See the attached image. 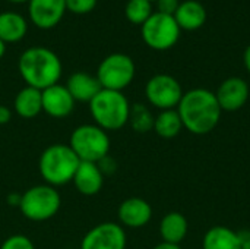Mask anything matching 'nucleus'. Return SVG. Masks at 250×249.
Here are the masks:
<instances>
[{
  "label": "nucleus",
  "mask_w": 250,
  "mask_h": 249,
  "mask_svg": "<svg viewBox=\"0 0 250 249\" xmlns=\"http://www.w3.org/2000/svg\"><path fill=\"white\" fill-rule=\"evenodd\" d=\"M177 112L183 128L193 135L212 132L220 123L223 113L215 92L205 88H193L185 92L177 106Z\"/></svg>",
  "instance_id": "f257e3e1"
},
{
  "label": "nucleus",
  "mask_w": 250,
  "mask_h": 249,
  "mask_svg": "<svg viewBox=\"0 0 250 249\" xmlns=\"http://www.w3.org/2000/svg\"><path fill=\"white\" fill-rule=\"evenodd\" d=\"M18 70L28 87L37 90H45L59 79L63 72L59 56L47 47H29L18 60Z\"/></svg>",
  "instance_id": "f03ea898"
},
{
  "label": "nucleus",
  "mask_w": 250,
  "mask_h": 249,
  "mask_svg": "<svg viewBox=\"0 0 250 249\" xmlns=\"http://www.w3.org/2000/svg\"><path fill=\"white\" fill-rule=\"evenodd\" d=\"M79 163L69 144H53L41 153L38 170L47 185L57 188L73 181Z\"/></svg>",
  "instance_id": "7ed1b4c3"
},
{
  "label": "nucleus",
  "mask_w": 250,
  "mask_h": 249,
  "mask_svg": "<svg viewBox=\"0 0 250 249\" xmlns=\"http://www.w3.org/2000/svg\"><path fill=\"white\" fill-rule=\"evenodd\" d=\"M88 106L95 125L105 132L120 131L129 122L130 103L122 91L101 90Z\"/></svg>",
  "instance_id": "20e7f679"
},
{
  "label": "nucleus",
  "mask_w": 250,
  "mask_h": 249,
  "mask_svg": "<svg viewBox=\"0 0 250 249\" xmlns=\"http://www.w3.org/2000/svg\"><path fill=\"white\" fill-rule=\"evenodd\" d=\"M62 205V197L54 186L35 185L21 195L19 210L31 222H45L54 217Z\"/></svg>",
  "instance_id": "39448f33"
},
{
  "label": "nucleus",
  "mask_w": 250,
  "mask_h": 249,
  "mask_svg": "<svg viewBox=\"0 0 250 249\" xmlns=\"http://www.w3.org/2000/svg\"><path fill=\"white\" fill-rule=\"evenodd\" d=\"M69 147L81 161L98 163L110 153V136L95 123H85L73 129Z\"/></svg>",
  "instance_id": "423d86ee"
},
{
  "label": "nucleus",
  "mask_w": 250,
  "mask_h": 249,
  "mask_svg": "<svg viewBox=\"0 0 250 249\" xmlns=\"http://www.w3.org/2000/svg\"><path fill=\"white\" fill-rule=\"evenodd\" d=\"M136 66L130 56L125 53H111L101 60L97 69V79L103 90L122 91L135 79Z\"/></svg>",
  "instance_id": "0eeeda50"
},
{
  "label": "nucleus",
  "mask_w": 250,
  "mask_h": 249,
  "mask_svg": "<svg viewBox=\"0 0 250 249\" xmlns=\"http://www.w3.org/2000/svg\"><path fill=\"white\" fill-rule=\"evenodd\" d=\"M180 26L174 16L154 12L141 26L144 43L152 50L164 51L176 45L180 37Z\"/></svg>",
  "instance_id": "6e6552de"
},
{
  "label": "nucleus",
  "mask_w": 250,
  "mask_h": 249,
  "mask_svg": "<svg viewBox=\"0 0 250 249\" xmlns=\"http://www.w3.org/2000/svg\"><path fill=\"white\" fill-rule=\"evenodd\" d=\"M182 84L168 73H157L145 85V97L151 106L161 110L177 109L183 97Z\"/></svg>",
  "instance_id": "1a4fd4ad"
},
{
  "label": "nucleus",
  "mask_w": 250,
  "mask_h": 249,
  "mask_svg": "<svg viewBox=\"0 0 250 249\" xmlns=\"http://www.w3.org/2000/svg\"><path fill=\"white\" fill-rule=\"evenodd\" d=\"M126 244L125 227L114 222H104L86 232L81 249H126Z\"/></svg>",
  "instance_id": "9d476101"
},
{
  "label": "nucleus",
  "mask_w": 250,
  "mask_h": 249,
  "mask_svg": "<svg viewBox=\"0 0 250 249\" xmlns=\"http://www.w3.org/2000/svg\"><path fill=\"white\" fill-rule=\"evenodd\" d=\"M66 0H29V21L40 29L54 28L66 12Z\"/></svg>",
  "instance_id": "9b49d317"
},
{
  "label": "nucleus",
  "mask_w": 250,
  "mask_h": 249,
  "mask_svg": "<svg viewBox=\"0 0 250 249\" xmlns=\"http://www.w3.org/2000/svg\"><path fill=\"white\" fill-rule=\"evenodd\" d=\"M249 85L239 76L227 78L218 87L215 97L223 112H237L249 100Z\"/></svg>",
  "instance_id": "f8f14e48"
},
{
  "label": "nucleus",
  "mask_w": 250,
  "mask_h": 249,
  "mask_svg": "<svg viewBox=\"0 0 250 249\" xmlns=\"http://www.w3.org/2000/svg\"><path fill=\"white\" fill-rule=\"evenodd\" d=\"M42 112L53 119H64L75 109V100L66 85L54 84L41 91Z\"/></svg>",
  "instance_id": "ddd939ff"
},
{
  "label": "nucleus",
  "mask_w": 250,
  "mask_h": 249,
  "mask_svg": "<svg viewBox=\"0 0 250 249\" xmlns=\"http://www.w3.org/2000/svg\"><path fill=\"white\" fill-rule=\"evenodd\" d=\"M117 216H119L120 226L129 229H141L151 222L152 207L144 198L130 197L119 205Z\"/></svg>",
  "instance_id": "4468645a"
},
{
  "label": "nucleus",
  "mask_w": 250,
  "mask_h": 249,
  "mask_svg": "<svg viewBox=\"0 0 250 249\" xmlns=\"http://www.w3.org/2000/svg\"><path fill=\"white\" fill-rule=\"evenodd\" d=\"M104 178L105 176L103 175L97 163L81 161L72 182L79 194L85 197H92L103 189Z\"/></svg>",
  "instance_id": "2eb2a0df"
},
{
  "label": "nucleus",
  "mask_w": 250,
  "mask_h": 249,
  "mask_svg": "<svg viewBox=\"0 0 250 249\" xmlns=\"http://www.w3.org/2000/svg\"><path fill=\"white\" fill-rule=\"evenodd\" d=\"M66 88L75 101L88 103L103 90L97 76L88 72H75L69 76Z\"/></svg>",
  "instance_id": "dca6fc26"
},
{
  "label": "nucleus",
  "mask_w": 250,
  "mask_h": 249,
  "mask_svg": "<svg viewBox=\"0 0 250 249\" xmlns=\"http://www.w3.org/2000/svg\"><path fill=\"white\" fill-rule=\"evenodd\" d=\"M174 19L180 29L196 31L207 22V9L198 0H186L179 4Z\"/></svg>",
  "instance_id": "f3484780"
},
{
  "label": "nucleus",
  "mask_w": 250,
  "mask_h": 249,
  "mask_svg": "<svg viewBox=\"0 0 250 249\" xmlns=\"http://www.w3.org/2000/svg\"><path fill=\"white\" fill-rule=\"evenodd\" d=\"M188 230H189V223L186 217L177 211L167 213L160 222V236L163 242L167 244L180 245L186 239Z\"/></svg>",
  "instance_id": "a211bd4d"
},
{
  "label": "nucleus",
  "mask_w": 250,
  "mask_h": 249,
  "mask_svg": "<svg viewBox=\"0 0 250 249\" xmlns=\"http://www.w3.org/2000/svg\"><path fill=\"white\" fill-rule=\"evenodd\" d=\"M13 110L22 119H34L42 112L41 90L23 87L13 100Z\"/></svg>",
  "instance_id": "6ab92c4d"
},
{
  "label": "nucleus",
  "mask_w": 250,
  "mask_h": 249,
  "mask_svg": "<svg viewBox=\"0 0 250 249\" xmlns=\"http://www.w3.org/2000/svg\"><path fill=\"white\" fill-rule=\"evenodd\" d=\"M202 249H242V233L226 226H214L205 233Z\"/></svg>",
  "instance_id": "aec40b11"
},
{
  "label": "nucleus",
  "mask_w": 250,
  "mask_h": 249,
  "mask_svg": "<svg viewBox=\"0 0 250 249\" xmlns=\"http://www.w3.org/2000/svg\"><path fill=\"white\" fill-rule=\"evenodd\" d=\"M28 31L26 19L18 12H1L0 13V40L3 43H18Z\"/></svg>",
  "instance_id": "412c9836"
},
{
  "label": "nucleus",
  "mask_w": 250,
  "mask_h": 249,
  "mask_svg": "<svg viewBox=\"0 0 250 249\" xmlns=\"http://www.w3.org/2000/svg\"><path fill=\"white\" fill-rule=\"evenodd\" d=\"M182 129H183V123H182L177 109L161 110L155 116L154 131L158 136L164 139H171V138H176L182 132Z\"/></svg>",
  "instance_id": "4be33fe9"
},
{
  "label": "nucleus",
  "mask_w": 250,
  "mask_h": 249,
  "mask_svg": "<svg viewBox=\"0 0 250 249\" xmlns=\"http://www.w3.org/2000/svg\"><path fill=\"white\" fill-rule=\"evenodd\" d=\"M154 122H155V116L146 107V104L135 103L130 106L127 123L136 134H148L149 131H154Z\"/></svg>",
  "instance_id": "5701e85b"
},
{
  "label": "nucleus",
  "mask_w": 250,
  "mask_h": 249,
  "mask_svg": "<svg viewBox=\"0 0 250 249\" xmlns=\"http://www.w3.org/2000/svg\"><path fill=\"white\" fill-rule=\"evenodd\" d=\"M152 13V3L148 0H129L125 7V15L127 21L141 26Z\"/></svg>",
  "instance_id": "b1692460"
},
{
  "label": "nucleus",
  "mask_w": 250,
  "mask_h": 249,
  "mask_svg": "<svg viewBox=\"0 0 250 249\" xmlns=\"http://www.w3.org/2000/svg\"><path fill=\"white\" fill-rule=\"evenodd\" d=\"M0 249H35V245L25 235H12L3 241Z\"/></svg>",
  "instance_id": "393cba45"
},
{
  "label": "nucleus",
  "mask_w": 250,
  "mask_h": 249,
  "mask_svg": "<svg viewBox=\"0 0 250 249\" xmlns=\"http://www.w3.org/2000/svg\"><path fill=\"white\" fill-rule=\"evenodd\" d=\"M97 0H66V9L76 15H85L95 9Z\"/></svg>",
  "instance_id": "a878e982"
},
{
  "label": "nucleus",
  "mask_w": 250,
  "mask_h": 249,
  "mask_svg": "<svg viewBox=\"0 0 250 249\" xmlns=\"http://www.w3.org/2000/svg\"><path fill=\"white\" fill-rule=\"evenodd\" d=\"M157 4H158V12L160 13L174 16L180 1L179 0H157Z\"/></svg>",
  "instance_id": "bb28decb"
},
{
  "label": "nucleus",
  "mask_w": 250,
  "mask_h": 249,
  "mask_svg": "<svg viewBox=\"0 0 250 249\" xmlns=\"http://www.w3.org/2000/svg\"><path fill=\"white\" fill-rule=\"evenodd\" d=\"M97 164H98V167H100V170L103 172L104 176L113 175V173L116 172V169H117V163H116L110 156H105V157L101 158Z\"/></svg>",
  "instance_id": "cd10ccee"
},
{
  "label": "nucleus",
  "mask_w": 250,
  "mask_h": 249,
  "mask_svg": "<svg viewBox=\"0 0 250 249\" xmlns=\"http://www.w3.org/2000/svg\"><path fill=\"white\" fill-rule=\"evenodd\" d=\"M12 120V110L7 106L0 104V125H6Z\"/></svg>",
  "instance_id": "c85d7f7f"
},
{
  "label": "nucleus",
  "mask_w": 250,
  "mask_h": 249,
  "mask_svg": "<svg viewBox=\"0 0 250 249\" xmlns=\"http://www.w3.org/2000/svg\"><path fill=\"white\" fill-rule=\"evenodd\" d=\"M243 62H245V68H246V70L250 73V45H248V47H246V50H245Z\"/></svg>",
  "instance_id": "c756f323"
},
{
  "label": "nucleus",
  "mask_w": 250,
  "mask_h": 249,
  "mask_svg": "<svg viewBox=\"0 0 250 249\" xmlns=\"http://www.w3.org/2000/svg\"><path fill=\"white\" fill-rule=\"evenodd\" d=\"M152 249H182L180 245H174V244H167V242H161L158 245H155Z\"/></svg>",
  "instance_id": "7c9ffc66"
},
{
  "label": "nucleus",
  "mask_w": 250,
  "mask_h": 249,
  "mask_svg": "<svg viewBox=\"0 0 250 249\" xmlns=\"http://www.w3.org/2000/svg\"><path fill=\"white\" fill-rule=\"evenodd\" d=\"M242 249H250V235L242 233Z\"/></svg>",
  "instance_id": "2f4dec72"
},
{
  "label": "nucleus",
  "mask_w": 250,
  "mask_h": 249,
  "mask_svg": "<svg viewBox=\"0 0 250 249\" xmlns=\"http://www.w3.org/2000/svg\"><path fill=\"white\" fill-rule=\"evenodd\" d=\"M4 53H6V43H3V41L0 40V59L4 56Z\"/></svg>",
  "instance_id": "473e14b6"
},
{
  "label": "nucleus",
  "mask_w": 250,
  "mask_h": 249,
  "mask_svg": "<svg viewBox=\"0 0 250 249\" xmlns=\"http://www.w3.org/2000/svg\"><path fill=\"white\" fill-rule=\"evenodd\" d=\"M7 1H12V3H23V1H29V0H7Z\"/></svg>",
  "instance_id": "72a5a7b5"
},
{
  "label": "nucleus",
  "mask_w": 250,
  "mask_h": 249,
  "mask_svg": "<svg viewBox=\"0 0 250 249\" xmlns=\"http://www.w3.org/2000/svg\"><path fill=\"white\" fill-rule=\"evenodd\" d=\"M148 1H151V3H152V1H157V0H148Z\"/></svg>",
  "instance_id": "f704fd0d"
}]
</instances>
